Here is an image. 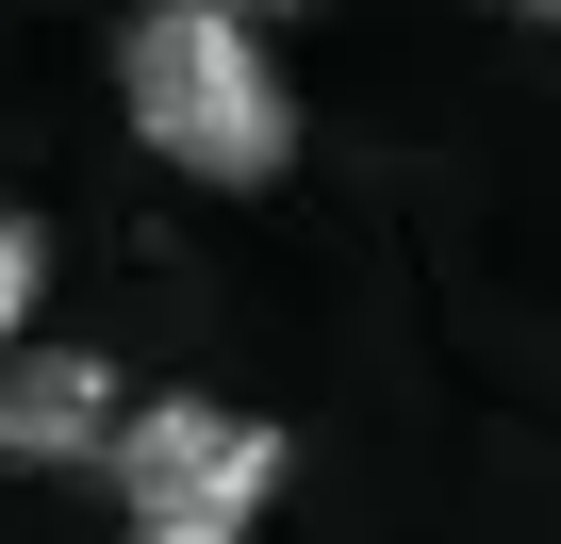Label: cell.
<instances>
[{
	"instance_id": "5b68a950",
	"label": "cell",
	"mask_w": 561,
	"mask_h": 544,
	"mask_svg": "<svg viewBox=\"0 0 561 544\" xmlns=\"http://www.w3.org/2000/svg\"><path fill=\"white\" fill-rule=\"evenodd\" d=\"M116 544H248V528H116Z\"/></svg>"
},
{
	"instance_id": "277c9868",
	"label": "cell",
	"mask_w": 561,
	"mask_h": 544,
	"mask_svg": "<svg viewBox=\"0 0 561 544\" xmlns=\"http://www.w3.org/2000/svg\"><path fill=\"white\" fill-rule=\"evenodd\" d=\"M34 281H50V247H34V215H0V347H18V314H34Z\"/></svg>"
},
{
	"instance_id": "8992f818",
	"label": "cell",
	"mask_w": 561,
	"mask_h": 544,
	"mask_svg": "<svg viewBox=\"0 0 561 544\" xmlns=\"http://www.w3.org/2000/svg\"><path fill=\"white\" fill-rule=\"evenodd\" d=\"M231 18H298V0H231Z\"/></svg>"
},
{
	"instance_id": "52a82bcc",
	"label": "cell",
	"mask_w": 561,
	"mask_h": 544,
	"mask_svg": "<svg viewBox=\"0 0 561 544\" xmlns=\"http://www.w3.org/2000/svg\"><path fill=\"white\" fill-rule=\"evenodd\" d=\"M512 18H561V0H512Z\"/></svg>"
},
{
	"instance_id": "6da1fadb",
	"label": "cell",
	"mask_w": 561,
	"mask_h": 544,
	"mask_svg": "<svg viewBox=\"0 0 561 544\" xmlns=\"http://www.w3.org/2000/svg\"><path fill=\"white\" fill-rule=\"evenodd\" d=\"M116 116L182 182H280L298 165V83H280L264 18H231V0H149L116 34Z\"/></svg>"
},
{
	"instance_id": "7a4b0ae2",
	"label": "cell",
	"mask_w": 561,
	"mask_h": 544,
	"mask_svg": "<svg viewBox=\"0 0 561 544\" xmlns=\"http://www.w3.org/2000/svg\"><path fill=\"white\" fill-rule=\"evenodd\" d=\"M100 478H116L133 528H248L280 495V429L231 413V396H133V429L100 445Z\"/></svg>"
},
{
	"instance_id": "3957f363",
	"label": "cell",
	"mask_w": 561,
	"mask_h": 544,
	"mask_svg": "<svg viewBox=\"0 0 561 544\" xmlns=\"http://www.w3.org/2000/svg\"><path fill=\"white\" fill-rule=\"evenodd\" d=\"M116 429H133L116 363H83V347H0V462H100Z\"/></svg>"
}]
</instances>
